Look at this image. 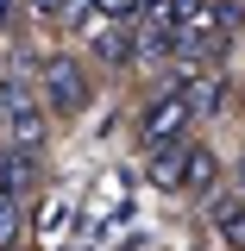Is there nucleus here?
<instances>
[{
  "instance_id": "obj_1",
  "label": "nucleus",
  "mask_w": 245,
  "mask_h": 251,
  "mask_svg": "<svg viewBox=\"0 0 245 251\" xmlns=\"http://www.w3.org/2000/svg\"><path fill=\"white\" fill-rule=\"evenodd\" d=\"M189 126H195V113H189V100H183V88H163L138 113V145L145 151H170V145H189Z\"/></svg>"
},
{
  "instance_id": "obj_2",
  "label": "nucleus",
  "mask_w": 245,
  "mask_h": 251,
  "mask_svg": "<svg viewBox=\"0 0 245 251\" xmlns=\"http://www.w3.org/2000/svg\"><path fill=\"white\" fill-rule=\"evenodd\" d=\"M0 120L13 132V145H38L44 138V113H38V88L26 75H0Z\"/></svg>"
},
{
  "instance_id": "obj_3",
  "label": "nucleus",
  "mask_w": 245,
  "mask_h": 251,
  "mask_svg": "<svg viewBox=\"0 0 245 251\" xmlns=\"http://www.w3.org/2000/svg\"><path fill=\"white\" fill-rule=\"evenodd\" d=\"M38 88H44V100L57 107V113H82L88 107V75H82V63H69V57H51L44 63V75H38Z\"/></svg>"
},
{
  "instance_id": "obj_4",
  "label": "nucleus",
  "mask_w": 245,
  "mask_h": 251,
  "mask_svg": "<svg viewBox=\"0 0 245 251\" xmlns=\"http://www.w3.org/2000/svg\"><path fill=\"white\" fill-rule=\"evenodd\" d=\"M31 188H38V157H31V145H13V151L0 157V195L19 201V195H31Z\"/></svg>"
},
{
  "instance_id": "obj_5",
  "label": "nucleus",
  "mask_w": 245,
  "mask_h": 251,
  "mask_svg": "<svg viewBox=\"0 0 245 251\" xmlns=\"http://www.w3.org/2000/svg\"><path fill=\"white\" fill-rule=\"evenodd\" d=\"M183 188L195 195V201L220 188V163H214V151H208V145H189V151H183Z\"/></svg>"
},
{
  "instance_id": "obj_6",
  "label": "nucleus",
  "mask_w": 245,
  "mask_h": 251,
  "mask_svg": "<svg viewBox=\"0 0 245 251\" xmlns=\"http://www.w3.org/2000/svg\"><path fill=\"white\" fill-rule=\"evenodd\" d=\"M94 57L101 63H138V31H132V19H113L107 31H94Z\"/></svg>"
},
{
  "instance_id": "obj_7",
  "label": "nucleus",
  "mask_w": 245,
  "mask_h": 251,
  "mask_svg": "<svg viewBox=\"0 0 245 251\" xmlns=\"http://www.w3.org/2000/svg\"><path fill=\"white\" fill-rule=\"evenodd\" d=\"M214 226H220V239L233 251H245V195H220L214 201Z\"/></svg>"
},
{
  "instance_id": "obj_8",
  "label": "nucleus",
  "mask_w": 245,
  "mask_h": 251,
  "mask_svg": "<svg viewBox=\"0 0 245 251\" xmlns=\"http://www.w3.org/2000/svg\"><path fill=\"white\" fill-rule=\"evenodd\" d=\"M183 151H189V145L151 151V182H157V188H183Z\"/></svg>"
},
{
  "instance_id": "obj_9",
  "label": "nucleus",
  "mask_w": 245,
  "mask_h": 251,
  "mask_svg": "<svg viewBox=\"0 0 245 251\" xmlns=\"http://www.w3.org/2000/svg\"><path fill=\"white\" fill-rule=\"evenodd\" d=\"M13 245H19V201L0 195V251H13Z\"/></svg>"
},
{
  "instance_id": "obj_10",
  "label": "nucleus",
  "mask_w": 245,
  "mask_h": 251,
  "mask_svg": "<svg viewBox=\"0 0 245 251\" xmlns=\"http://www.w3.org/2000/svg\"><path fill=\"white\" fill-rule=\"evenodd\" d=\"M88 6H94V19H138L145 0H88Z\"/></svg>"
},
{
  "instance_id": "obj_11",
  "label": "nucleus",
  "mask_w": 245,
  "mask_h": 251,
  "mask_svg": "<svg viewBox=\"0 0 245 251\" xmlns=\"http://www.w3.org/2000/svg\"><path fill=\"white\" fill-rule=\"evenodd\" d=\"M69 6H76V0H31L38 19H69Z\"/></svg>"
},
{
  "instance_id": "obj_12",
  "label": "nucleus",
  "mask_w": 245,
  "mask_h": 251,
  "mask_svg": "<svg viewBox=\"0 0 245 251\" xmlns=\"http://www.w3.org/2000/svg\"><path fill=\"white\" fill-rule=\"evenodd\" d=\"M239 195H245V163H239Z\"/></svg>"
}]
</instances>
